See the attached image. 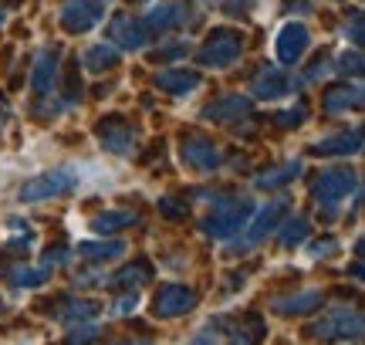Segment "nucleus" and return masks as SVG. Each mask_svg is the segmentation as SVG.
<instances>
[{
  "label": "nucleus",
  "mask_w": 365,
  "mask_h": 345,
  "mask_svg": "<svg viewBox=\"0 0 365 345\" xmlns=\"http://www.w3.org/2000/svg\"><path fill=\"white\" fill-rule=\"evenodd\" d=\"M250 213H254V203L244 197H223L213 203V210L200 220V230L213 240H230L237 237L244 224L250 220Z\"/></svg>",
  "instance_id": "obj_1"
},
{
  "label": "nucleus",
  "mask_w": 365,
  "mask_h": 345,
  "mask_svg": "<svg viewBox=\"0 0 365 345\" xmlns=\"http://www.w3.org/2000/svg\"><path fill=\"white\" fill-rule=\"evenodd\" d=\"M349 193H359V176L352 170H328L312 186L314 207H318V213L325 220H331L341 210V203L349 200Z\"/></svg>",
  "instance_id": "obj_2"
},
{
  "label": "nucleus",
  "mask_w": 365,
  "mask_h": 345,
  "mask_svg": "<svg viewBox=\"0 0 365 345\" xmlns=\"http://www.w3.org/2000/svg\"><path fill=\"white\" fill-rule=\"evenodd\" d=\"M71 190H78V172L75 170H48V172H38L21 183L17 190V200L24 203H44V200H58V197H68Z\"/></svg>",
  "instance_id": "obj_3"
},
{
  "label": "nucleus",
  "mask_w": 365,
  "mask_h": 345,
  "mask_svg": "<svg viewBox=\"0 0 365 345\" xmlns=\"http://www.w3.org/2000/svg\"><path fill=\"white\" fill-rule=\"evenodd\" d=\"M312 339H325V342H335V339H352L359 342L362 339V311L355 305H335L328 308L322 319L308 329Z\"/></svg>",
  "instance_id": "obj_4"
},
{
  "label": "nucleus",
  "mask_w": 365,
  "mask_h": 345,
  "mask_svg": "<svg viewBox=\"0 0 365 345\" xmlns=\"http://www.w3.org/2000/svg\"><path fill=\"white\" fill-rule=\"evenodd\" d=\"M244 51V34L234 31V27H217L207 41H203V48L196 51V65L203 68H230L240 58Z\"/></svg>",
  "instance_id": "obj_5"
},
{
  "label": "nucleus",
  "mask_w": 365,
  "mask_h": 345,
  "mask_svg": "<svg viewBox=\"0 0 365 345\" xmlns=\"http://www.w3.org/2000/svg\"><path fill=\"white\" fill-rule=\"evenodd\" d=\"M287 200H271L267 207H261L257 213H250V220L240 230V240L234 244V251H247V247H257L261 240H267L281 227V220L287 217Z\"/></svg>",
  "instance_id": "obj_6"
},
{
  "label": "nucleus",
  "mask_w": 365,
  "mask_h": 345,
  "mask_svg": "<svg viewBox=\"0 0 365 345\" xmlns=\"http://www.w3.org/2000/svg\"><path fill=\"white\" fill-rule=\"evenodd\" d=\"M95 139L112 156H132L135 146H139V125H132L122 115H108V119H102L95 125Z\"/></svg>",
  "instance_id": "obj_7"
},
{
  "label": "nucleus",
  "mask_w": 365,
  "mask_h": 345,
  "mask_svg": "<svg viewBox=\"0 0 365 345\" xmlns=\"http://www.w3.org/2000/svg\"><path fill=\"white\" fill-rule=\"evenodd\" d=\"M105 38H108V44L112 48H122V51H143L145 44H149V31H145L143 17H135V14H115L112 21H108V27H105Z\"/></svg>",
  "instance_id": "obj_8"
},
{
  "label": "nucleus",
  "mask_w": 365,
  "mask_h": 345,
  "mask_svg": "<svg viewBox=\"0 0 365 345\" xmlns=\"http://www.w3.org/2000/svg\"><path fill=\"white\" fill-rule=\"evenodd\" d=\"M180 160L193 172H213L220 166V146L200 133H186L180 139Z\"/></svg>",
  "instance_id": "obj_9"
},
{
  "label": "nucleus",
  "mask_w": 365,
  "mask_h": 345,
  "mask_svg": "<svg viewBox=\"0 0 365 345\" xmlns=\"http://www.w3.org/2000/svg\"><path fill=\"white\" fill-rule=\"evenodd\" d=\"M196 292L193 288H186V284H163L156 294H153V315L156 319H180V315H190L196 308Z\"/></svg>",
  "instance_id": "obj_10"
},
{
  "label": "nucleus",
  "mask_w": 365,
  "mask_h": 345,
  "mask_svg": "<svg viewBox=\"0 0 365 345\" xmlns=\"http://www.w3.org/2000/svg\"><path fill=\"white\" fill-rule=\"evenodd\" d=\"M308 44H312V31L298 21H287L274 38V54H277L281 65H298L301 54L308 51Z\"/></svg>",
  "instance_id": "obj_11"
},
{
  "label": "nucleus",
  "mask_w": 365,
  "mask_h": 345,
  "mask_svg": "<svg viewBox=\"0 0 365 345\" xmlns=\"http://www.w3.org/2000/svg\"><path fill=\"white\" fill-rule=\"evenodd\" d=\"M102 14H105L102 0H68L61 7V27L68 34H85V31H91L102 21Z\"/></svg>",
  "instance_id": "obj_12"
},
{
  "label": "nucleus",
  "mask_w": 365,
  "mask_h": 345,
  "mask_svg": "<svg viewBox=\"0 0 365 345\" xmlns=\"http://www.w3.org/2000/svg\"><path fill=\"white\" fill-rule=\"evenodd\" d=\"M61 51L58 48H44V51L34 58V71H31V88L38 98H48V95L58 92V78H61Z\"/></svg>",
  "instance_id": "obj_13"
},
{
  "label": "nucleus",
  "mask_w": 365,
  "mask_h": 345,
  "mask_svg": "<svg viewBox=\"0 0 365 345\" xmlns=\"http://www.w3.org/2000/svg\"><path fill=\"white\" fill-rule=\"evenodd\" d=\"M250 92H254V98L274 102V98H284V95L291 92V78H287L284 68L264 65L261 71L254 75V81H250Z\"/></svg>",
  "instance_id": "obj_14"
},
{
  "label": "nucleus",
  "mask_w": 365,
  "mask_h": 345,
  "mask_svg": "<svg viewBox=\"0 0 365 345\" xmlns=\"http://www.w3.org/2000/svg\"><path fill=\"white\" fill-rule=\"evenodd\" d=\"M186 7H182L180 0H166V4H156L153 11H145L143 14V24H145V31L149 34H166V31H173V27H180V24H186Z\"/></svg>",
  "instance_id": "obj_15"
},
{
  "label": "nucleus",
  "mask_w": 365,
  "mask_h": 345,
  "mask_svg": "<svg viewBox=\"0 0 365 345\" xmlns=\"http://www.w3.org/2000/svg\"><path fill=\"white\" fill-rule=\"evenodd\" d=\"M314 156H355L362 153V125H355L352 133H339L328 135V139H318L312 146Z\"/></svg>",
  "instance_id": "obj_16"
},
{
  "label": "nucleus",
  "mask_w": 365,
  "mask_h": 345,
  "mask_svg": "<svg viewBox=\"0 0 365 345\" xmlns=\"http://www.w3.org/2000/svg\"><path fill=\"white\" fill-rule=\"evenodd\" d=\"M200 81H203V75L193 71V68H170V71H159L156 75V88H163L170 95H190L200 88Z\"/></svg>",
  "instance_id": "obj_17"
},
{
  "label": "nucleus",
  "mask_w": 365,
  "mask_h": 345,
  "mask_svg": "<svg viewBox=\"0 0 365 345\" xmlns=\"http://www.w3.org/2000/svg\"><path fill=\"white\" fill-rule=\"evenodd\" d=\"M95 315H98V305L88 302V298H61L51 311V319L65 321V325H85V321H91Z\"/></svg>",
  "instance_id": "obj_18"
},
{
  "label": "nucleus",
  "mask_w": 365,
  "mask_h": 345,
  "mask_svg": "<svg viewBox=\"0 0 365 345\" xmlns=\"http://www.w3.org/2000/svg\"><path fill=\"white\" fill-rule=\"evenodd\" d=\"M250 112V98H244V95H220L217 102H210L207 108H203V119L207 122H234L240 119V115H247Z\"/></svg>",
  "instance_id": "obj_19"
},
{
  "label": "nucleus",
  "mask_w": 365,
  "mask_h": 345,
  "mask_svg": "<svg viewBox=\"0 0 365 345\" xmlns=\"http://www.w3.org/2000/svg\"><path fill=\"white\" fill-rule=\"evenodd\" d=\"M271 308L277 315H284V319H291V315H308L314 308H322V292L308 288V292H298V294H284V298H274Z\"/></svg>",
  "instance_id": "obj_20"
},
{
  "label": "nucleus",
  "mask_w": 365,
  "mask_h": 345,
  "mask_svg": "<svg viewBox=\"0 0 365 345\" xmlns=\"http://www.w3.org/2000/svg\"><path fill=\"white\" fill-rule=\"evenodd\" d=\"M325 112L328 115H341V112H359L362 108V88L359 85H339V88H331L325 92Z\"/></svg>",
  "instance_id": "obj_21"
},
{
  "label": "nucleus",
  "mask_w": 365,
  "mask_h": 345,
  "mask_svg": "<svg viewBox=\"0 0 365 345\" xmlns=\"http://www.w3.org/2000/svg\"><path fill=\"white\" fill-rule=\"evenodd\" d=\"M81 261H91V264H105V261H115L125 254V244L122 240H81L75 247Z\"/></svg>",
  "instance_id": "obj_22"
},
{
  "label": "nucleus",
  "mask_w": 365,
  "mask_h": 345,
  "mask_svg": "<svg viewBox=\"0 0 365 345\" xmlns=\"http://www.w3.org/2000/svg\"><path fill=\"white\" fill-rule=\"evenodd\" d=\"M301 176V160H291V163H281V166H274V170H264L254 176V186L257 190H277V186H287L291 180H298Z\"/></svg>",
  "instance_id": "obj_23"
},
{
  "label": "nucleus",
  "mask_w": 365,
  "mask_h": 345,
  "mask_svg": "<svg viewBox=\"0 0 365 345\" xmlns=\"http://www.w3.org/2000/svg\"><path fill=\"white\" fill-rule=\"evenodd\" d=\"M264 335H267L264 321L257 319V315H247V319H240L234 329H230V335H227V345H261Z\"/></svg>",
  "instance_id": "obj_24"
},
{
  "label": "nucleus",
  "mask_w": 365,
  "mask_h": 345,
  "mask_svg": "<svg viewBox=\"0 0 365 345\" xmlns=\"http://www.w3.org/2000/svg\"><path fill=\"white\" fill-rule=\"evenodd\" d=\"M4 274H7V281H11L14 288H38V284L48 281L51 267H44V264H14V267H7Z\"/></svg>",
  "instance_id": "obj_25"
},
{
  "label": "nucleus",
  "mask_w": 365,
  "mask_h": 345,
  "mask_svg": "<svg viewBox=\"0 0 365 345\" xmlns=\"http://www.w3.org/2000/svg\"><path fill=\"white\" fill-rule=\"evenodd\" d=\"M145 281H153V267H149V261H132L129 267H122L118 274H112L108 284L125 288V292H135V288H143Z\"/></svg>",
  "instance_id": "obj_26"
},
{
  "label": "nucleus",
  "mask_w": 365,
  "mask_h": 345,
  "mask_svg": "<svg viewBox=\"0 0 365 345\" xmlns=\"http://www.w3.org/2000/svg\"><path fill=\"white\" fill-rule=\"evenodd\" d=\"M81 65L88 68V71H95V75H102V71L118 65V51L108 44V41H105V44H91L88 51L81 54Z\"/></svg>",
  "instance_id": "obj_27"
},
{
  "label": "nucleus",
  "mask_w": 365,
  "mask_h": 345,
  "mask_svg": "<svg viewBox=\"0 0 365 345\" xmlns=\"http://www.w3.org/2000/svg\"><path fill=\"white\" fill-rule=\"evenodd\" d=\"M139 220V213L135 210H105L98 217H91V230L95 234H115L122 227H132Z\"/></svg>",
  "instance_id": "obj_28"
},
{
  "label": "nucleus",
  "mask_w": 365,
  "mask_h": 345,
  "mask_svg": "<svg viewBox=\"0 0 365 345\" xmlns=\"http://www.w3.org/2000/svg\"><path fill=\"white\" fill-rule=\"evenodd\" d=\"M308 237V220L304 217H287L284 224L277 227V240H281V247L291 251V247H301Z\"/></svg>",
  "instance_id": "obj_29"
},
{
  "label": "nucleus",
  "mask_w": 365,
  "mask_h": 345,
  "mask_svg": "<svg viewBox=\"0 0 365 345\" xmlns=\"http://www.w3.org/2000/svg\"><path fill=\"white\" fill-rule=\"evenodd\" d=\"M98 325H91V321H85V325H71L68 329V339H65V345H91L95 339H98Z\"/></svg>",
  "instance_id": "obj_30"
},
{
  "label": "nucleus",
  "mask_w": 365,
  "mask_h": 345,
  "mask_svg": "<svg viewBox=\"0 0 365 345\" xmlns=\"http://www.w3.org/2000/svg\"><path fill=\"white\" fill-rule=\"evenodd\" d=\"M304 119H308V105H304V102H298V105L284 108V112L277 115V125H281V129H298Z\"/></svg>",
  "instance_id": "obj_31"
},
{
  "label": "nucleus",
  "mask_w": 365,
  "mask_h": 345,
  "mask_svg": "<svg viewBox=\"0 0 365 345\" xmlns=\"http://www.w3.org/2000/svg\"><path fill=\"white\" fill-rule=\"evenodd\" d=\"M335 71H341V75H362V54H359V51H345L339 58Z\"/></svg>",
  "instance_id": "obj_32"
},
{
  "label": "nucleus",
  "mask_w": 365,
  "mask_h": 345,
  "mask_svg": "<svg viewBox=\"0 0 365 345\" xmlns=\"http://www.w3.org/2000/svg\"><path fill=\"white\" fill-rule=\"evenodd\" d=\"M339 251V240L335 237H325V240H314L312 247H308V254H312L314 261H318V257H331V254Z\"/></svg>",
  "instance_id": "obj_33"
},
{
  "label": "nucleus",
  "mask_w": 365,
  "mask_h": 345,
  "mask_svg": "<svg viewBox=\"0 0 365 345\" xmlns=\"http://www.w3.org/2000/svg\"><path fill=\"white\" fill-rule=\"evenodd\" d=\"M135 305H139V298H135V292H125L122 298H118L115 305H112V315H129V311H135Z\"/></svg>",
  "instance_id": "obj_34"
},
{
  "label": "nucleus",
  "mask_w": 365,
  "mask_h": 345,
  "mask_svg": "<svg viewBox=\"0 0 365 345\" xmlns=\"http://www.w3.org/2000/svg\"><path fill=\"white\" fill-rule=\"evenodd\" d=\"M186 345H220V335H217V325H207V329H200V332L190 339Z\"/></svg>",
  "instance_id": "obj_35"
},
{
  "label": "nucleus",
  "mask_w": 365,
  "mask_h": 345,
  "mask_svg": "<svg viewBox=\"0 0 365 345\" xmlns=\"http://www.w3.org/2000/svg\"><path fill=\"white\" fill-rule=\"evenodd\" d=\"M345 38L352 41L355 48L362 44V11H352V24H345Z\"/></svg>",
  "instance_id": "obj_36"
},
{
  "label": "nucleus",
  "mask_w": 365,
  "mask_h": 345,
  "mask_svg": "<svg viewBox=\"0 0 365 345\" xmlns=\"http://www.w3.org/2000/svg\"><path fill=\"white\" fill-rule=\"evenodd\" d=\"M328 71H331V61H328V58H318V61H314V68H308V71H304V78L318 81L322 75H328Z\"/></svg>",
  "instance_id": "obj_37"
},
{
  "label": "nucleus",
  "mask_w": 365,
  "mask_h": 345,
  "mask_svg": "<svg viewBox=\"0 0 365 345\" xmlns=\"http://www.w3.org/2000/svg\"><path fill=\"white\" fill-rule=\"evenodd\" d=\"M7 115H11V105H7V98H4V95H0V122L7 119Z\"/></svg>",
  "instance_id": "obj_38"
},
{
  "label": "nucleus",
  "mask_w": 365,
  "mask_h": 345,
  "mask_svg": "<svg viewBox=\"0 0 365 345\" xmlns=\"http://www.w3.org/2000/svg\"><path fill=\"white\" fill-rule=\"evenodd\" d=\"M115 345H153V342H145V339H122V342Z\"/></svg>",
  "instance_id": "obj_39"
},
{
  "label": "nucleus",
  "mask_w": 365,
  "mask_h": 345,
  "mask_svg": "<svg viewBox=\"0 0 365 345\" xmlns=\"http://www.w3.org/2000/svg\"><path fill=\"white\" fill-rule=\"evenodd\" d=\"M4 21H7V11H4V7H0V27H4Z\"/></svg>",
  "instance_id": "obj_40"
},
{
  "label": "nucleus",
  "mask_w": 365,
  "mask_h": 345,
  "mask_svg": "<svg viewBox=\"0 0 365 345\" xmlns=\"http://www.w3.org/2000/svg\"><path fill=\"white\" fill-rule=\"evenodd\" d=\"M0 315H4V298H0Z\"/></svg>",
  "instance_id": "obj_41"
},
{
  "label": "nucleus",
  "mask_w": 365,
  "mask_h": 345,
  "mask_svg": "<svg viewBox=\"0 0 365 345\" xmlns=\"http://www.w3.org/2000/svg\"><path fill=\"white\" fill-rule=\"evenodd\" d=\"M132 4H139V0H132Z\"/></svg>",
  "instance_id": "obj_42"
}]
</instances>
